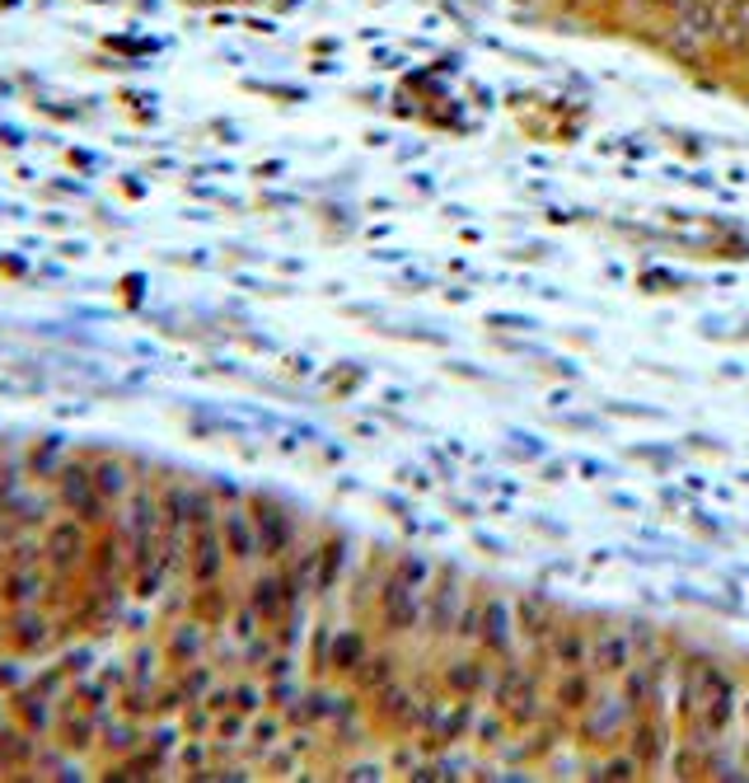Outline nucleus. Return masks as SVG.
<instances>
[{"label": "nucleus", "mask_w": 749, "mask_h": 783, "mask_svg": "<svg viewBox=\"0 0 749 783\" xmlns=\"http://www.w3.org/2000/svg\"><path fill=\"white\" fill-rule=\"evenodd\" d=\"M375 615H380L384 638L417 634L422 619H426V587H417L413 577H403L390 564V568H384V581H380V596H375Z\"/></svg>", "instance_id": "1"}, {"label": "nucleus", "mask_w": 749, "mask_h": 783, "mask_svg": "<svg viewBox=\"0 0 749 783\" xmlns=\"http://www.w3.org/2000/svg\"><path fill=\"white\" fill-rule=\"evenodd\" d=\"M632 718H638V713L628 708V699L619 695V689H604V695L590 699V708L576 718V742L585 751H600L604 755V751H614V746L628 742Z\"/></svg>", "instance_id": "2"}, {"label": "nucleus", "mask_w": 749, "mask_h": 783, "mask_svg": "<svg viewBox=\"0 0 749 783\" xmlns=\"http://www.w3.org/2000/svg\"><path fill=\"white\" fill-rule=\"evenodd\" d=\"M638 666V647H632V634H628V619H614V615H590V671L609 685L628 676V671Z\"/></svg>", "instance_id": "3"}, {"label": "nucleus", "mask_w": 749, "mask_h": 783, "mask_svg": "<svg viewBox=\"0 0 749 783\" xmlns=\"http://www.w3.org/2000/svg\"><path fill=\"white\" fill-rule=\"evenodd\" d=\"M464 606V568L460 564H436L431 572V587H426V619H422V634L431 643H450L455 638V619Z\"/></svg>", "instance_id": "4"}, {"label": "nucleus", "mask_w": 749, "mask_h": 783, "mask_svg": "<svg viewBox=\"0 0 749 783\" xmlns=\"http://www.w3.org/2000/svg\"><path fill=\"white\" fill-rule=\"evenodd\" d=\"M562 615H566V610L558 606L549 591H525V596H515V634L525 638L534 671H553V666H549V638H553V629L562 624Z\"/></svg>", "instance_id": "5"}, {"label": "nucleus", "mask_w": 749, "mask_h": 783, "mask_svg": "<svg viewBox=\"0 0 749 783\" xmlns=\"http://www.w3.org/2000/svg\"><path fill=\"white\" fill-rule=\"evenodd\" d=\"M736 713H740V685H736V676L731 671H717L712 676V689H708V699H702V708H698V718L684 727V736H693V742H721L726 732H731V723H736Z\"/></svg>", "instance_id": "6"}, {"label": "nucleus", "mask_w": 749, "mask_h": 783, "mask_svg": "<svg viewBox=\"0 0 749 783\" xmlns=\"http://www.w3.org/2000/svg\"><path fill=\"white\" fill-rule=\"evenodd\" d=\"M632 755L647 765V774H661L670 765V723H666V713L661 708H642L638 718H632L628 727V742H623Z\"/></svg>", "instance_id": "7"}, {"label": "nucleus", "mask_w": 749, "mask_h": 783, "mask_svg": "<svg viewBox=\"0 0 749 783\" xmlns=\"http://www.w3.org/2000/svg\"><path fill=\"white\" fill-rule=\"evenodd\" d=\"M487 676H492V662L483 647H469V653H450L436 671V681L445 695H460V699H483L487 695Z\"/></svg>", "instance_id": "8"}, {"label": "nucleus", "mask_w": 749, "mask_h": 783, "mask_svg": "<svg viewBox=\"0 0 749 783\" xmlns=\"http://www.w3.org/2000/svg\"><path fill=\"white\" fill-rule=\"evenodd\" d=\"M515 600H506L502 591H483V634H479V647L487 657H511L515 653Z\"/></svg>", "instance_id": "9"}, {"label": "nucleus", "mask_w": 749, "mask_h": 783, "mask_svg": "<svg viewBox=\"0 0 749 783\" xmlns=\"http://www.w3.org/2000/svg\"><path fill=\"white\" fill-rule=\"evenodd\" d=\"M600 676L590 666H572V671H558V681L549 685V704L558 713H566V718H581V713L590 708V699L600 695Z\"/></svg>", "instance_id": "10"}, {"label": "nucleus", "mask_w": 749, "mask_h": 783, "mask_svg": "<svg viewBox=\"0 0 749 783\" xmlns=\"http://www.w3.org/2000/svg\"><path fill=\"white\" fill-rule=\"evenodd\" d=\"M506 718H511V727H515V736H525L543 713H549V681H543V671H534L530 666V676L515 685V695L506 699Z\"/></svg>", "instance_id": "11"}, {"label": "nucleus", "mask_w": 749, "mask_h": 783, "mask_svg": "<svg viewBox=\"0 0 749 783\" xmlns=\"http://www.w3.org/2000/svg\"><path fill=\"white\" fill-rule=\"evenodd\" d=\"M549 666L553 671H572L590 666V624L581 615H562V624L549 638Z\"/></svg>", "instance_id": "12"}, {"label": "nucleus", "mask_w": 749, "mask_h": 783, "mask_svg": "<svg viewBox=\"0 0 749 783\" xmlns=\"http://www.w3.org/2000/svg\"><path fill=\"white\" fill-rule=\"evenodd\" d=\"M254 526H258V545L267 558H286L295 545V521L290 511H282L272 498H254Z\"/></svg>", "instance_id": "13"}, {"label": "nucleus", "mask_w": 749, "mask_h": 783, "mask_svg": "<svg viewBox=\"0 0 749 783\" xmlns=\"http://www.w3.org/2000/svg\"><path fill=\"white\" fill-rule=\"evenodd\" d=\"M394 681H403V653L398 647H371V657L356 666V676H352V685H356V695H375V689H384V685H394Z\"/></svg>", "instance_id": "14"}, {"label": "nucleus", "mask_w": 749, "mask_h": 783, "mask_svg": "<svg viewBox=\"0 0 749 783\" xmlns=\"http://www.w3.org/2000/svg\"><path fill=\"white\" fill-rule=\"evenodd\" d=\"M371 657V638L361 624H347V629H337L333 643H328V671L333 676H356V666Z\"/></svg>", "instance_id": "15"}, {"label": "nucleus", "mask_w": 749, "mask_h": 783, "mask_svg": "<svg viewBox=\"0 0 749 783\" xmlns=\"http://www.w3.org/2000/svg\"><path fill=\"white\" fill-rule=\"evenodd\" d=\"M590 779H604V783H638L647 779V765L638 755H632L628 746H614V751H604L600 760H590Z\"/></svg>", "instance_id": "16"}, {"label": "nucleus", "mask_w": 749, "mask_h": 783, "mask_svg": "<svg viewBox=\"0 0 749 783\" xmlns=\"http://www.w3.org/2000/svg\"><path fill=\"white\" fill-rule=\"evenodd\" d=\"M220 564H225V549H220V535L211 521H201L197 530V545H193V577L201 581V587H211V581L220 577Z\"/></svg>", "instance_id": "17"}, {"label": "nucleus", "mask_w": 749, "mask_h": 783, "mask_svg": "<svg viewBox=\"0 0 749 783\" xmlns=\"http://www.w3.org/2000/svg\"><path fill=\"white\" fill-rule=\"evenodd\" d=\"M263 545H258V526L254 517H239V511H225V554L239 558V564H248Z\"/></svg>", "instance_id": "18"}, {"label": "nucleus", "mask_w": 749, "mask_h": 783, "mask_svg": "<svg viewBox=\"0 0 749 783\" xmlns=\"http://www.w3.org/2000/svg\"><path fill=\"white\" fill-rule=\"evenodd\" d=\"M506 736H515V727H511L506 713L496 708V704L479 708V723H473V746H479L483 755H496V746H502Z\"/></svg>", "instance_id": "19"}, {"label": "nucleus", "mask_w": 749, "mask_h": 783, "mask_svg": "<svg viewBox=\"0 0 749 783\" xmlns=\"http://www.w3.org/2000/svg\"><path fill=\"white\" fill-rule=\"evenodd\" d=\"M347 572V540L343 535H328L319 545V568H314V591H333L337 577Z\"/></svg>", "instance_id": "20"}, {"label": "nucleus", "mask_w": 749, "mask_h": 783, "mask_svg": "<svg viewBox=\"0 0 749 783\" xmlns=\"http://www.w3.org/2000/svg\"><path fill=\"white\" fill-rule=\"evenodd\" d=\"M384 765H390V774L413 779V774L426 765V751H422L417 736H394V742H390V755H384Z\"/></svg>", "instance_id": "21"}, {"label": "nucleus", "mask_w": 749, "mask_h": 783, "mask_svg": "<svg viewBox=\"0 0 749 783\" xmlns=\"http://www.w3.org/2000/svg\"><path fill=\"white\" fill-rule=\"evenodd\" d=\"M483 587L487 581H479V591L464 596L460 619H455V643H464V647H479V634H483Z\"/></svg>", "instance_id": "22"}, {"label": "nucleus", "mask_w": 749, "mask_h": 783, "mask_svg": "<svg viewBox=\"0 0 749 783\" xmlns=\"http://www.w3.org/2000/svg\"><path fill=\"white\" fill-rule=\"evenodd\" d=\"M628 634H632V647H638V662L656 657V653H661V647L670 643V634H666L651 615H632V619H628Z\"/></svg>", "instance_id": "23"}, {"label": "nucleus", "mask_w": 749, "mask_h": 783, "mask_svg": "<svg viewBox=\"0 0 749 783\" xmlns=\"http://www.w3.org/2000/svg\"><path fill=\"white\" fill-rule=\"evenodd\" d=\"M487 324H492V333H534L539 329L534 315H511V310H492Z\"/></svg>", "instance_id": "24"}, {"label": "nucleus", "mask_w": 749, "mask_h": 783, "mask_svg": "<svg viewBox=\"0 0 749 783\" xmlns=\"http://www.w3.org/2000/svg\"><path fill=\"white\" fill-rule=\"evenodd\" d=\"M384 774H390V765H384V760H356V765H347V774H343V779L375 783V779H384Z\"/></svg>", "instance_id": "25"}, {"label": "nucleus", "mask_w": 749, "mask_h": 783, "mask_svg": "<svg viewBox=\"0 0 749 783\" xmlns=\"http://www.w3.org/2000/svg\"><path fill=\"white\" fill-rule=\"evenodd\" d=\"M674 286H684L674 273H661V267H642V291H674Z\"/></svg>", "instance_id": "26"}, {"label": "nucleus", "mask_w": 749, "mask_h": 783, "mask_svg": "<svg viewBox=\"0 0 749 783\" xmlns=\"http://www.w3.org/2000/svg\"><path fill=\"white\" fill-rule=\"evenodd\" d=\"M398 479H403L407 488H417V493H431V483H436V479L426 474V464H403V469H398Z\"/></svg>", "instance_id": "27"}, {"label": "nucleus", "mask_w": 749, "mask_h": 783, "mask_svg": "<svg viewBox=\"0 0 749 783\" xmlns=\"http://www.w3.org/2000/svg\"><path fill=\"white\" fill-rule=\"evenodd\" d=\"M632 456H638V460H651V464H661V469L674 464V451H670V446H632Z\"/></svg>", "instance_id": "28"}, {"label": "nucleus", "mask_w": 749, "mask_h": 783, "mask_svg": "<svg viewBox=\"0 0 749 783\" xmlns=\"http://www.w3.org/2000/svg\"><path fill=\"white\" fill-rule=\"evenodd\" d=\"M473 545H479L483 554H492V558H502V554H511V549H506V540H502V535H487V530H473Z\"/></svg>", "instance_id": "29"}, {"label": "nucleus", "mask_w": 749, "mask_h": 783, "mask_svg": "<svg viewBox=\"0 0 749 783\" xmlns=\"http://www.w3.org/2000/svg\"><path fill=\"white\" fill-rule=\"evenodd\" d=\"M572 464L581 469V479H609V474H614V469H609L604 460H590V456H576Z\"/></svg>", "instance_id": "30"}, {"label": "nucleus", "mask_w": 749, "mask_h": 783, "mask_svg": "<svg viewBox=\"0 0 749 783\" xmlns=\"http://www.w3.org/2000/svg\"><path fill=\"white\" fill-rule=\"evenodd\" d=\"M609 413H619V418H651V422L666 418L661 409H647V404H609Z\"/></svg>", "instance_id": "31"}, {"label": "nucleus", "mask_w": 749, "mask_h": 783, "mask_svg": "<svg viewBox=\"0 0 749 783\" xmlns=\"http://www.w3.org/2000/svg\"><path fill=\"white\" fill-rule=\"evenodd\" d=\"M282 736V718H258V727H254V742L258 746H272Z\"/></svg>", "instance_id": "32"}, {"label": "nucleus", "mask_w": 749, "mask_h": 783, "mask_svg": "<svg viewBox=\"0 0 749 783\" xmlns=\"http://www.w3.org/2000/svg\"><path fill=\"white\" fill-rule=\"evenodd\" d=\"M258 704H263V695H258L254 685H239V689H235V708H239V713H258Z\"/></svg>", "instance_id": "33"}, {"label": "nucleus", "mask_w": 749, "mask_h": 783, "mask_svg": "<svg viewBox=\"0 0 749 783\" xmlns=\"http://www.w3.org/2000/svg\"><path fill=\"white\" fill-rule=\"evenodd\" d=\"M562 428H572V432H600V418H590V413H562Z\"/></svg>", "instance_id": "34"}, {"label": "nucleus", "mask_w": 749, "mask_h": 783, "mask_svg": "<svg viewBox=\"0 0 749 783\" xmlns=\"http://www.w3.org/2000/svg\"><path fill=\"white\" fill-rule=\"evenodd\" d=\"M566 469H572V460H543L539 479H543V483H562V479H566Z\"/></svg>", "instance_id": "35"}, {"label": "nucleus", "mask_w": 749, "mask_h": 783, "mask_svg": "<svg viewBox=\"0 0 749 783\" xmlns=\"http://www.w3.org/2000/svg\"><path fill=\"white\" fill-rule=\"evenodd\" d=\"M450 511H455V517H464V521H479L483 517V511H479V502H473V498H450Z\"/></svg>", "instance_id": "36"}, {"label": "nucleus", "mask_w": 749, "mask_h": 783, "mask_svg": "<svg viewBox=\"0 0 749 783\" xmlns=\"http://www.w3.org/2000/svg\"><path fill=\"white\" fill-rule=\"evenodd\" d=\"M511 437H515V446H520V456H543V441H539V437H530V432H520V428H515Z\"/></svg>", "instance_id": "37"}, {"label": "nucleus", "mask_w": 749, "mask_h": 783, "mask_svg": "<svg viewBox=\"0 0 749 783\" xmlns=\"http://www.w3.org/2000/svg\"><path fill=\"white\" fill-rule=\"evenodd\" d=\"M380 502H384V507H390V511H394V517H398V521H407V517H413V507H407V498H398V493H384Z\"/></svg>", "instance_id": "38"}, {"label": "nucleus", "mask_w": 749, "mask_h": 783, "mask_svg": "<svg viewBox=\"0 0 749 783\" xmlns=\"http://www.w3.org/2000/svg\"><path fill=\"white\" fill-rule=\"evenodd\" d=\"M220 736H225V742H235V736H244V713H235V718H225V723H220Z\"/></svg>", "instance_id": "39"}, {"label": "nucleus", "mask_w": 749, "mask_h": 783, "mask_svg": "<svg viewBox=\"0 0 749 783\" xmlns=\"http://www.w3.org/2000/svg\"><path fill=\"white\" fill-rule=\"evenodd\" d=\"M609 507H619V511H647L638 498H628V493H609Z\"/></svg>", "instance_id": "40"}, {"label": "nucleus", "mask_w": 749, "mask_h": 783, "mask_svg": "<svg viewBox=\"0 0 749 783\" xmlns=\"http://www.w3.org/2000/svg\"><path fill=\"white\" fill-rule=\"evenodd\" d=\"M661 502H666L670 511H679V507H684V511H689V507H693L689 498H679V493H674V488H661Z\"/></svg>", "instance_id": "41"}, {"label": "nucleus", "mask_w": 749, "mask_h": 783, "mask_svg": "<svg viewBox=\"0 0 749 783\" xmlns=\"http://www.w3.org/2000/svg\"><path fill=\"white\" fill-rule=\"evenodd\" d=\"M356 437H366V441H375V437H380V428H375V422H356Z\"/></svg>", "instance_id": "42"}, {"label": "nucleus", "mask_w": 749, "mask_h": 783, "mask_svg": "<svg viewBox=\"0 0 749 783\" xmlns=\"http://www.w3.org/2000/svg\"><path fill=\"white\" fill-rule=\"evenodd\" d=\"M740 483H749V469H740Z\"/></svg>", "instance_id": "43"}, {"label": "nucleus", "mask_w": 749, "mask_h": 783, "mask_svg": "<svg viewBox=\"0 0 749 783\" xmlns=\"http://www.w3.org/2000/svg\"><path fill=\"white\" fill-rule=\"evenodd\" d=\"M745 718H749V695H745Z\"/></svg>", "instance_id": "44"}, {"label": "nucleus", "mask_w": 749, "mask_h": 783, "mask_svg": "<svg viewBox=\"0 0 749 783\" xmlns=\"http://www.w3.org/2000/svg\"><path fill=\"white\" fill-rule=\"evenodd\" d=\"M745 581H749V568H745Z\"/></svg>", "instance_id": "45"}]
</instances>
